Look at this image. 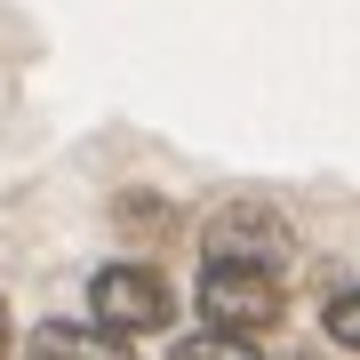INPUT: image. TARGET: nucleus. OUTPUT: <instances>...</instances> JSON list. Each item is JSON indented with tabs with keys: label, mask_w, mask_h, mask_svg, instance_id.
<instances>
[{
	"label": "nucleus",
	"mask_w": 360,
	"mask_h": 360,
	"mask_svg": "<svg viewBox=\"0 0 360 360\" xmlns=\"http://www.w3.org/2000/svg\"><path fill=\"white\" fill-rule=\"evenodd\" d=\"M89 312H96V328H112V336H153V328L176 321V296H168V281L153 264H104L89 281Z\"/></svg>",
	"instance_id": "f257e3e1"
},
{
	"label": "nucleus",
	"mask_w": 360,
	"mask_h": 360,
	"mask_svg": "<svg viewBox=\"0 0 360 360\" xmlns=\"http://www.w3.org/2000/svg\"><path fill=\"white\" fill-rule=\"evenodd\" d=\"M321 321H328V336H336V345H352V352H360V288L328 296V312H321Z\"/></svg>",
	"instance_id": "423d86ee"
},
{
	"label": "nucleus",
	"mask_w": 360,
	"mask_h": 360,
	"mask_svg": "<svg viewBox=\"0 0 360 360\" xmlns=\"http://www.w3.org/2000/svg\"><path fill=\"white\" fill-rule=\"evenodd\" d=\"M0 352H8V304H0Z\"/></svg>",
	"instance_id": "0eeeda50"
},
{
	"label": "nucleus",
	"mask_w": 360,
	"mask_h": 360,
	"mask_svg": "<svg viewBox=\"0 0 360 360\" xmlns=\"http://www.w3.org/2000/svg\"><path fill=\"white\" fill-rule=\"evenodd\" d=\"M176 360H264V352L248 345V336H232V328H193L176 345Z\"/></svg>",
	"instance_id": "39448f33"
},
{
	"label": "nucleus",
	"mask_w": 360,
	"mask_h": 360,
	"mask_svg": "<svg viewBox=\"0 0 360 360\" xmlns=\"http://www.w3.org/2000/svg\"><path fill=\"white\" fill-rule=\"evenodd\" d=\"M200 312H208V328H232V336L272 328L281 321V281L264 264H217L208 257L200 264Z\"/></svg>",
	"instance_id": "f03ea898"
},
{
	"label": "nucleus",
	"mask_w": 360,
	"mask_h": 360,
	"mask_svg": "<svg viewBox=\"0 0 360 360\" xmlns=\"http://www.w3.org/2000/svg\"><path fill=\"white\" fill-rule=\"evenodd\" d=\"M208 257H217V264H264L272 272V257H288V224L272 217V208L240 200V208H224V217L208 224Z\"/></svg>",
	"instance_id": "7ed1b4c3"
},
{
	"label": "nucleus",
	"mask_w": 360,
	"mask_h": 360,
	"mask_svg": "<svg viewBox=\"0 0 360 360\" xmlns=\"http://www.w3.org/2000/svg\"><path fill=\"white\" fill-rule=\"evenodd\" d=\"M32 360H136V352H129V336H112L96 321H40Z\"/></svg>",
	"instance_id": "20e7f679"
}]
</instances>
